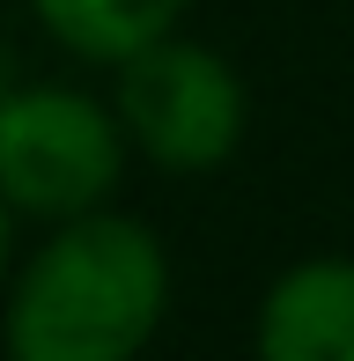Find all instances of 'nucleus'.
<instances>
[{
    "label": "nucleus",
    "mask_w": 354,
    "mask_h": 361,
    "mask_svg": "<svg viewBox=\"0 0 354 361\" xmlns=\"http://www.w3.org/2000/svg\"><path fill=\"white\" fill-rule=\"evenodd\" d=\"M170 317V243L118 200L44 221L0 281V347L15 361H133Z\"/></svg>",
    "instance_id": "obj_1"
},
{
    "label": "nucleus",
    "mask_w": 354,
    "mask_h": 361,
    "mask_svg": "<svg viewBox=\"0 0 354 361\" xmlns=\"http://www.w3.org/2000/svg\"><path fill=\"white\" fill-rule=\"evenodd\" d=\"M111 118L148 170L214 177L221 162H236L251 133V89L221 44L163 30L155 44L111 67Z\"/></svg>",
    "instance_id": "obj_2"
},
{
    "label": "nucleus",
    "mask_w": 354,
    "mask_h": 361,
    "mask_svg": "<svg viewBox=\"0 0 354 361\" xmlns=\"http://www.w3.org/2000/svg\"><path fill=\"white\" fill-rule=\"evenodd\" d=\"M126 147L111 96L74 81H15L0 89V200L15 221H67L111 207L126 185Z\"/></svg>",
    "instance_id": "obj_3"
},
{
    "label": "nucleus",
    "mask_w": 354,
    "mask_h": 361,
    "mask_svg": "<svg viewBox=\"0 0 354 361\" xmlns=\"http://www.w3.org/2000/svg\"><path fill=\"white\" fill-rule=\"evenodd\" d=\"M251 347L266 361H354V258L317 251L281 266L251 310Z\"/></svg>",
    "instance_id": "obj_4"
},
{
    "label": "nucleus",
    "mask_w": 354,
    "mask_h": 361,
    "mask_svg": "<svg viewBox=\"0 0 354 361\" xmlns=\"http://www.w3.org/2000/svg\"><path fill=\"white\" fill-rule=\"evenodd\" d=\"M37 30L82 67H118L126 52L155 44L163 30H185L192 0H30Z\"/></svg>",
    "instance_id": "obj_5"
},
{
    "label": "nucleus",
    "mask_w": 354,
    "mask_h": 361,
    "mask_svg": "<svg viewBox=\"0 0 354 361\" xmlns=\"http://www.w3.org/2000/svg\"><path fill=\"white\" fill-rule=\"evenodd\" d=\"M8 258H15V214H8V200H0V281H8Z\"/></svg>",
    "instance_id": "obj_6"
}]
</instances>
